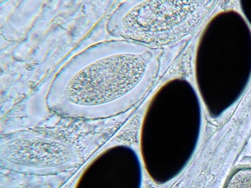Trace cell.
Returning <instances> with one entry per match:
<instances>
[{
  "instance_id": "cell-1",
  "label": "cell",
  "mask_w": 251,
  "mask_h": 188,
  "mask_svg": "<svg viewBox=\"0 0 251 188\" xmlns=\"http://www.w3.org/2000/svg\"><path fill=\"white\" fill-rule=\"evenodd\" d=\"M149 49L126 41L106 42L75 57L56 77L49 107L67 116L115 114L143 97L155 73Z\"/></svg>"
},
{
  "instance_id": "cell-2",
  "label": "cell",
  "mask_w": 251,
  "mask_h": 188,
  "mask_svg": "<svg viewBox=\"0 0 251 188\" xmlns=\"http://www.w3.org/2000/svg\"><path fill=\"white\" fill-rule=\"evenodd\" d=\"M224 188H251V166L244 165L235 169Z\"/></svg>"
}]
</instances>
